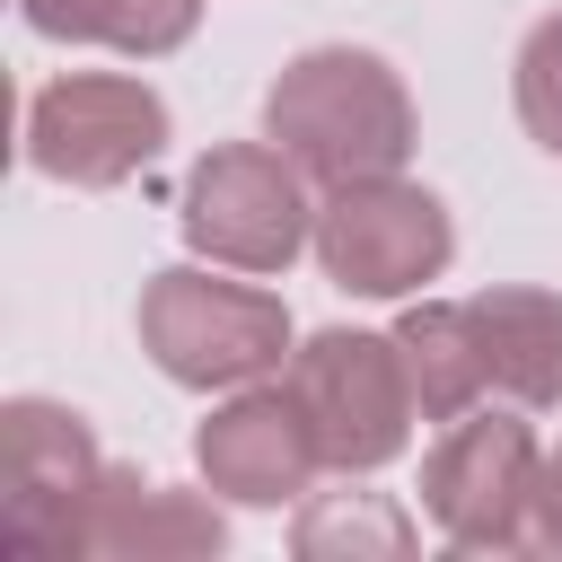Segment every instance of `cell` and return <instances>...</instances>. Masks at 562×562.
I'll return each instance as SVG.
<instances>
[{
    "label": "cell",
    "instance_id": "6da1fadb",
    "mask_svg": "<svg viewBox=\"0 0 562 562\" xmlns=\"http://www.w3.org/2000/svg\"><path fill=\"white\" fill-rule=\"evenodd\" d=\"M263 140H281L316 184L395 176L413 158V97L360 44H316L263 88Z\"/></svg>",
    "mask_w": 562,
    "mask_h": 562
},
{
    "label": "cell",
    "instance_id": "7a4b0ae2",
    "mask_svg": "<svg viewBox=\"0 0 562 562\" xmlns=\"http://www.w3.org/2000/svg\"><path fill=\"white\" fill-rule=\"evenodd\" d=\"M140 351L158 378L211 395V386H255L290 360V307L255 281H220L202 263H167L140 281Z\"/></svg>",
    "mask_w": 562,
    "mask_h": 562
},
{
    "label": "cell",
    "instance_id": "3957f363",
    "mask_svg": "<svg viewBox=\"0 0 562 562\" xmlns=\"http://www.w3.org/2000/svg\"><path fill=\"white\" fill-rule=\"evenodd\" d=\"M184 246L228 263V272H290L299 246H316V202L307 167L281 140H220L184 176Z\"/></svg>",
    "mask_w": 562,
    "mask_h": 562
},
{
    "label": "cell",
    "instance_id": "277c9868",
    "mask_svg": "<svg viewBox=\"0 0 562 562\" xmlns=\"http://www.w3.org/2000/svg\"><path fill=\"white\" fill-rule=\"evenodd\" d=\"M290 395L316 430V457L334 474H378L404 457L422 404H413V378H404V351L395 334H360V325H325L290 351Z\"/></svg>",
    "mask_w": 562,
    "mask_h": 562
},
{
    "label": "cell",
    "instance_id": "5b68a950",
    "mask_svg": "<svg viewBox=\"0 0 562 562\" xmlns=\"http://www.w3.org/2000/svg\"><path fill=\"white\" fill-rule=\"evenodd\" d=\"M105 492V457L88 422L53 395H9L0 404V527L26 562H79L88 518Z\"/></svg>",
    "mask_w": 562,
    "mask_h": 562
},
{
    "label": "cell",
    "instance_id": "8992f818",
    "mask_svg": "<svg viewBox=\"0 0 562 562\" xmlns=\"http://www.w3.org/2000/svg\"><path fill=\"white\" fill-rule=\"evenodd\" d=\"M448 255H457V228L430 184L351 176V184H325L316 202V263L351 299H413L422 281L448 272Z\"/></svg>",
    "mask_w": 562,
    "mask_h": 562
},
{
    "label": "cell",
    "instance_id": "52a82bcc",
    "mask_svg": "<svg viewBox=\"0 0 562 562\" xmlns=\"http://www.w3.org/2000/svg\"><path fill=\"white\" fill-rule=\"evenodd\" d=\"M536 474H544V448L527 422L457 413L422 457V509L457 553H509V544H536Z\"/></svg>",
    "mask_w": 562,
    "mask_h": 562
},
{
    "label": "cell",
    "instance_id": "ba28073f",
    "mask_svg": "<svg viewBox=\"0 0 562 562\" xmlns=\"http://www.w3.org/2000/svg\"><path fill=\"white\" fill-rule=\"evenodd\" d=\"M167 149V97L123 70H70L26 97V167L79 193L140 176Z\"/></svg>",
    "mask_w": 562,
    "mask_h": 562
},
{
    "label": "cell",
    "instance_id": "9c48e42d",
    "mask_svg": "<svg viewBox=\"0 0 562 562\" xmlns=\"http://www.w3.org/2000/svg\"><path fill=\"white\" fill-rule=\"evenodd\" d=\"M193 457H202V483L228 492V501H246V509L299 501L316 483V465H325L299 395L290 386H263V378L255 386H228V404L193 430Z\"/></svg>",
    "mask_w": 562,
    "mask_h": 562
},
{
    "label": "cell",
    "instance_id": "30bf717a",
    "mask_svg": "<svg viewBox=\"0 0 562 562\" xmlns=\"http://www.w3.org/2000/svg\"><path fill=\"white\" fill-rule=\"evenodd\" d=\"M220 544H228V527H220L211 501H193L176 483H140L132 465H105L88 553H105V562H193V553H220Z\"/></svg>",
    "mask_w": 562,
    "mask_h": 562
},
{
    "label": "cell",
    "instance_id": "8fae6325",
    "mask_svg": "<svg viewBox=\"0 0 562 562\" xmlns=\"http://www.w3.org/2000/svg\"><path fill=\"white\" fill-rule=\"evenodd\" d=\"M465 307H474L492 386L518 395V404H562V299L527 290V281H501V290H474Z\"/></svg>",
    "mask_w": 562,
    "mask_h": 562
},
{
    "label": "cell",
    "instance_id": "7c38bea8",
    "mask_svg": "<svg viewBox=\"0 0 562 562\" xmlns=\"http://www.w3.org/2000/svg\"><path fill=\"white\" fill-rule=\"evenodd\" d=\"M395 351H404V378H413L422 422H457V413H474V395L492 386L483 334H474V307H465V299H413V307L395 316Z\"/></svg>",
    "mask_w": 562,
    "mask_h": 562
},
{
    "label": "cell",
    "instance_id": "4fadbf2b",
    "mask_svg": "<svg viewBox=\"0 0 562 562\" xmlns=\"http://www.w3.org/2000/svg\"><path fill=\"white\" fill-rule=\"evenodd\" d=\"M18 9L53 44H105L132 61H158L202 26V0H18Z\"/></svg>",
    "mask_w": 562,
    "mask_h": 562
},
{
    "label": "cell",
    "instance_id": "5bb4252c",
    "mask_svg": "<svg viewBox=\"0 0 562 562\" xmlns=\"http://www.w3.org/2000/svg\"><path fill=\"white\" fill-rule=\"evenodd\" d=\"M299 553L307 562H334V553H369V562H404L413 553V518L404 509H386L378 492H325V501H307L299 509Z\"/></svg>",
    "mask_w": 562,
    "mask_h": 562
},
{
    "label": "cell",
    "instance_id": "9a60e30c",
    "mask_svg": "<svg viewBox=\"0 0 562 562\" xmlns=\"http://www.w3.org/2000/svg\"><path fill=\"white\" fill-rule=\"evenodd\" d=\"M518 123H527L536 149L562 158V9L536 18L527 44H518Z\"/></svg>",
    "mask_w": 562,
    "mask_h": 562
},
{
    "label": "cell",
    "instance_id": "2e32d148",
    "mask_svg": "<svg viewBox=\"0 0 562 562\" xmlns=\"http://www.w3.org/2000/svg\"><path fill=\"white\" fill-rule=\"evenodd\" d=\"M536 544L544 553H562V448L544 457V474H536Z\"/></svg>",
    "mask_w": 562,
    "mask_h": 562
}]
</instances>
